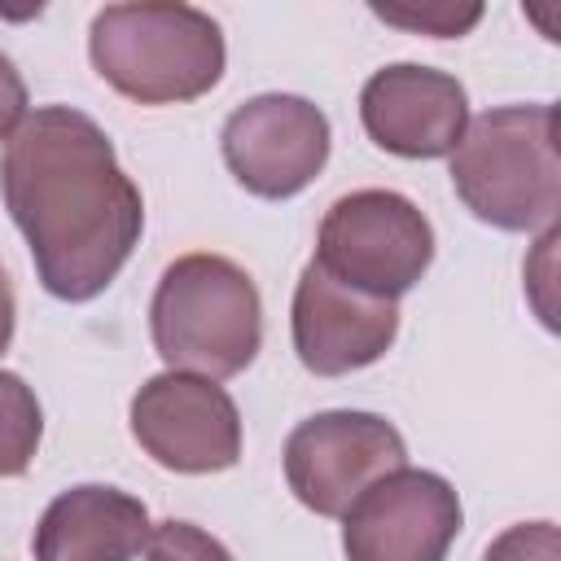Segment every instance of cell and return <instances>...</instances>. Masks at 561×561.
<instances>
[{"instance_id": "2", "label": "cell", "mask_w": 561, "mask_h": 561, "mask_svg": "<svg viewBox=\"0 0 561 561\" xmlns=\"http://www.w3.org/2000/svg\"><path fill=\"white\" fill-rule=\"evenodd\" d=\"M451 188L491 228H557V105H500L469 118L451 149Z\"/></svg>"}, {"instance_id": "8", "label": "cell", "mask_w": 561, "mask_h": 561, "mask_svg": "<svg viewBox=\"0 0 561 561\" xmlns=\"http://www.w3.org/2000/svg\"><path fill=\"white\" fill-rule=\"evenodd\" d=\"M460 495L443 473L394 469L342 513L346 561H447L460 535Z\"/></svg>"}, {"instance_id": "9", "label": "cell", "mask_w": 561, "mask_h": 561, "mask_svg": "<svg viewBox=\"0 0 561 561\" xmlns=\"http://www.w3.org/2000/svg\"><path fill=\"white\" fill-rule=\"evenodd\" d=\"M131 434L171 473H219L241 460V412L232 394L193 373H158L131 399Z\"/></svg>"}, {"instance_id": "4", "label": "cell", "mask_w": 561, "mask_h": 561, "mask_svg": "<svg viewBox=\"0 0 561 561\" xmlns=\"http://www.w3.org/2000/svg\"><path fill=\"white\" fill-rule=\"evenodd\" d=\"M149 333L171 373L237 377L263 346L259 285L224 254H184L153 289Z\"/></svg>"}, {"instance_id": "3", "label": "cell", "mask_w": 561, "mask_h": 561, "mask_svg": "<svg viewBox=\"0 0 561 561\" xmlns=\"http://www.w3.org/2000/svg\"><path fill=\"white\" fill-rule=\"evenodd\" d=\"M96 75L136 105L206 96L228 61L224 31L193 4H105L88 31Z\"/></svg>"}, {"instance_id": "11", "label": "cell", "mask_w": 561, "mask_h": 561, "mask_svg": "<svg viewBox=\"0 0 561 561\" xmlns=\"http://www.w3.org/2000/svg\"><path fill=\"white\" fill-rule=\"evenodd\" d=\"M359 123L368 140L399 158H447L469 127V96L456 75L394 61L359 92Z\"/></svg>"}, {"instance_id": "6", "label": "cell", "mask_w": 561, "mask_h": 561, "mask_svg": "<svg viewBox=\"0 0 561 561\" xmlns=\"http://www.w3.org/2000/svg\"><path fill=\"white\" fill-rule=\"evenodd\" d=\"M403 465V434L377 412H316L285 438V482L320 517H342L377 478Z\"/></svg>"}, {"instance_id": "10", "label": "cell", "mask_w": 561, "mask_h": 561, "mask_svg": "<svg viewBox=\"0 0 561 561\" xmlns=\"http://www.w3.org/2000/svg\"><path fill=\"white\" fill-rule=\"evenodd\" d=\"M294 351L307 373L342 377L377 364L399 337V307L386 298H368L342 280H333L316 259L302 267L294 289Z\"/></svg>"}, {"instance_id": "1", "label": "cell", "mask_w": 561, "mask_h": 561, "mask_svg": "<svg viewBox=\"0 0 561 561\" xmlns=\"http://www.w3.org/2000/svg\"><path fill=\"white\" fill-rule=\"evenodd\" d=\"M0 197L22 228L39 285L61 302L96 298L131 259L145 202L110 136L70 105H44L4 140Z\"/></svg>"}, {"instance_id": "5", "label": "cell", "mask_w": 561, "mask_h": 561, "mask_svg": "<svg viewBox=\"0 0 561 561\" xmlns=\"http://www.w3.org/2000/svg\"><path fill=\"white\" fill-rule=\"evenodd\" d=\"M316 263L333 280L368 298L394 302L434 263V228L403 193L355 188L324 210L316 237Z\"/></svg>"}, {"instance_id": "14", "label": "cell", "mask_w": 561, "mask_h": 561, "mask_svg": "<svg viewBox=\"0 0 561 561\" xmlns=\"http://www.w3.org/2000/svg\"><path fill=\"white\" fill-rule=\"evenodd\" d=\"M373 13L390 26H403V31H421V35H434V39H451V35H465L469 26H478L482 18V4H447V0H434V4H373Z\"/></svg>"}, {"instance_id": "16", "label": "cell", "mask_w": 561, "mask_h": 561, "mask_svg": "<svg viewBox=\"0 0 561 561\" xmlns=\"http://www.w3.org/2000/svg\"><path fill=\"white\" fill-rule=\"evenodd\" d=\"M482 561H561V535L552 522H517L491 539Z\"/></svg>"}, {"instance_id": "7", "label": "cell", "mask_w": 561, "mask_h": 561, "mask_svg": "<svg viewBox=\"0 0 561 561\" xmlns=\"http://www.w3.org/2000/svg\"><path fill=\"white\" fill-rule=\"evenodd\" d=\"M219 149L245 193L285 202L324 171L329 118L307 96L263 92L228 114L219 131Z\"/></svg>"}, {"instance_id": "17", "label": "cell", "mask_w": 561, "mask_h": 561, "mask_svg": "<svg viewBox=\"0 0 561 561\" xmlns=\"http://www.w3.org/2000/svg\"><path fill=\"white\" fill-rule=\"evenodd\" d=\"M26 83L18 75V66L0 53V140H9L22 123H26Z\"/></svg>"}, {"instance_id": "15", "label": "cell", "mask_w": 561, "mask_h": 561, "mask_svg": "<svg viewBox=\"0 0 561 561\" xmlns=\"http://www.w3.org/2000/svg\"><path fill=\"white\" fill-rule=\"evenodd\" d=\"M145 561H232V552L193 522H158L145 543Z\"/></svg>"}, {"instance_id": "12", "label": "cell", "mask_w": 561, "mask_h": 561, "mask_svg": "<svg viewBox=\"0 0 561 561\" xmlns=\"http://www.w3.org/2000/svg\"><path fill=\"white\" fill-rule=\"evenodd\" d=\"M149 508L101 482L61 491L35 526V561H136L149 543Z\"/></svg>"}, {"instance_id": "18", "label": "cell", "mask_w": 561, "mask_h": 561, "mask_svg": "<svg viewBox=\"0 0 561 561\" xmlns=\"http://www.w3.org/2000/svg\"><path fill=\"white\" fill-rule=\"evenodd\" d=\"M13 324H18V298H13V285H9V276L0 267V355L13 342Z\"/></svg>"}, {"instance_id": "13", "label": "cell", "mask_w": 561, "mask_h": 561, "mask_svg": "<svg viewBox=\"0 0 561 561\" xmlns=\"http://www.w3.org/2000/svg\"><path fill=\"white\" fill-rule=\"evenodd\" d=\"M44 438V412L35 390L0 368V478H18L31 469Z\"/></svg>"}]
</instances>
